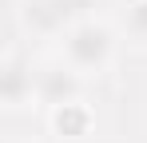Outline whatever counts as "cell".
<instances>
[{
    "mask_svg": "<svg viewBox=\"0 0 147 143\" xmlns=\"http://www.w3.org/2000/svg\"><path fill=\"white\" fill-rule=\"evenodd\" d=\"M115 52H119L115 28L107 20H96V16L76 20L72 28L60 36V60H64L68 68H76L84 80L107 76L111 64H115Z\"/></svg>",
    "mask_w": 147,
    "mask_h": 143,
    "instance_id": "1",
    "label": "cell"
},
{
    "mask_svg": "<svg viewBox=\"0 0 147 143\" xmlns=\"http://www.w3.org/2000/svg\"><path fill=\"white\" fill-rule=\"evenodd\" d=\"M123 36L135 48H147V0H131L123 12Z\"/></svg>",
    "mask_w": 147,
    "mask_h": 143,
    "instance_id": "6",
    "label": "cell"
},
{
    "mask_svg": "<svg viewBox=\"0 0 147 143\" xmlns=\"http://www.w3.org/2000/svg\"><path fill=\"white\" fill-rule=\"evenodd\" d=\"M76 99H84V76L76 68H68L64 60L36 68V103H44L52 111V107H64Z\"/></svg>",
    "mask_w": 147,
    "mask_h": 143,
    "instance_id": "2",
    "label": "cell"
},
{
    "mask_svg": "<svg viewBox=\"0 0 147 143\" xmlns=\"http://www.w3.org/2000/svg\"><path fill=\"white\" fill-rule=\"evenodd\" d=\"M92 127H96V115H92V107L84 99L52 107V131L64 135V139H84V135H92Z\"/></svg>",
    "mask_w": 147,
    "mask_h": 143,
    "instance_id": "5",
    "label": "cell"
},
{
    "mask_svg": "<svg viewBox=\"0 0 147 143\" xmlns=\"http://www.w3.org/2000/svg\"><path fill=\"white\" fill-rule=\"evenodd\" d=\"M24 24L32 32H44V36H64L76 20H84L80 16V0H28L24 4Z\"/></svg>",
    "mask_w": 147,
    "mask_h": 143,
    "instance_id": "4",
    "label": "cell"
},
{
    "mask_svg": "<svg viewBox=\"0 0 147 143\" xmlns=\"http://www.w3.org/2000/svg\"><path fill=\"white\" fill-rule=\"evenodd\" d=\"M0 99H4L8 111H20L28 103H36V68L16 48H8L4 64H0Z\"/></svg>",
    "mask_w": 147,
    "mask_h": 143,
    "instance_id": "3",
    "label": "cell"
}]
</instances>
